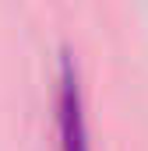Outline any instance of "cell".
Returning <instances> with one entry per match:
<instances>
[{
    "label": "cell",
    "instance_id": "obj_1",
    "mask_svg": "<svg viewBox=\"0 0 148 151\" xmlns=\"http://www.w3.org/2000/svg\"><path fill=\"white\" fill-rule=\"evenodd\" d=\"M60 144L64 151H88V130H85V109H81V88H78V67L71 49L60 53Z\"/></svg>",
    "mask_w": 148,
    "mask_h": 151
}]
</instances>
